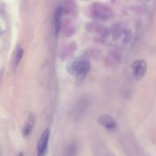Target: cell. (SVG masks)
<instances>
[{
    "label": "cell",
    "mask_w": 156,
    "mask_h": 156,
    "mask_svg": "<svg viewBox=\"0 0 156 156\" xmlns=\"http://www.w3.org/2000/svg\"><path fill=\"white\" fill-rule=\"evenodd\" d=\"M63 9L61 6H58L54 13L53 15V29L55 37H58L61 30V23Z\"/></svg>",
    "instance_id": "6"
},
{
    "label": "cell",
    "mask_w": 156,
    "mask_h": 156,
    "mask_svg": "<svg viewBox=\"0 0 156 156\" xmlns=\"http://www.w3.org/2000/svg\"><path fill=\"white\" fill-rule=\"evenodd\" d=\"M35 115L34 113H30L29 115L27 120L23 129L22 133L24 136H27L30 133L32 130V128L35 124Z\"/></svg>",
    "instance_id": "7"
},
{
    "label": "cell",
    "mask_w": 156,
    "mask_h": 156,
    "mask_svg": "<svg viewBox=\"0 0 156 156\" xmlns=\"http://www.w3.org/2000/svg\"><path fill=\"white\" fill-rule=\"evenodd\" d=\"M134 77L136 79H141L147 70V63L144 60L138 59L133 61L131 64Z\"/></svg>",
    "instance_id": "2"
},
{
    "label": "cell",
    "mask_w": 156,
    "mask_h": 156,
    "mask_svg": "<svg viewBox=\"0 0 156 156\" xmlns=\"http://www.w3.org/2000/svg\"><path fill=\"white\" fill-rule=\"evenodd\" d=\"M66 68L69 74L76 77V85H80L90 69L91 63L86 57L78 56L68 60Z\"/></svg>",
    "instance_id": "1"
},
{
    "label": "cell",
    "mask_w": 156,
    "mask_h": 156,
    "mask_svg": "<svg viewBox=\"0 0 156 156\" xmlns=\"http://www.w3.org/2000/svg\"><path fill=\"white\" fill-rule=\"evenodd\" d=\"M92 13L96 18H99L101 20H107L112 15L110 9L102 4H97L93 5L92 7Z\"/></svg>",
    "instance_id": "3"
},
{
    "label": "cell",
    "mask_w": 156,
    "mask_h": 156,
    "mask_svg": "<svg viewBox=\"0 0 156 156\" xmlns=\"http://www.w3.org/2000/svg\"><path fill=\"white\" fill-rule=\"evenodd\" d=\"M50 135V130L49 129H46L44 130V131L42 132L40 137L39 138V140L37 143V154H44L47 147L49 141Z\"/></svg>",
    "instance_id": "4"
},
{
    "label": "cell",
    "mask_w": 156,
    "mask_h": 156,
    "mask_svg": "<svg viewBox=\"0 0 156 156\" xmlns=\"http://www.w3.org/2000/svg\"><path fill=\"white\" fill-rule=\"evenodd\" d=\"M17 156H23V154L21 152H19Z\"/></svg>",
    "instance_id": "9"
},
{
    "label": "cell",
    "mask_w": 156,
    "mask_h": 156,
    "mask_svg": "<svg viewBox=\"0 0 156 156\" xmlns=\"http://www.w3.org/2000/svg\"><path fill=\"white\" fill-rule=\"evenodd\" d=\"M23 55H24L23 49L21 48H18L16 52V55H15V60H14V68L15 69L16 68V67L18 66L21 58H23Z\"/></svg>",
    "instance_id": "8"
},
{
    "label": "cell",
    "mask_w": 156,
    "mask_h": 156,
    "mask_svg": "<svg viewBox=\"0 0 156 156\" xmlns=\"http://www.w3.org/2000/svg\"><path fill=\"white\" fill-rule=\"evenodd\" d=\"M98 123L107 130L113 131L116 128V122L114 118L108 114L101 115L98 119Z\"/></svg>",
    "instance_id": "5"
}]
</instances>
